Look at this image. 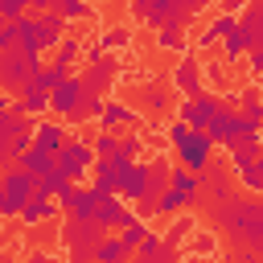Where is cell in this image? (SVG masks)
<instances>
[{
    "label": "cell",
    "mask_w": 263,
    "mask_h": 263,
    "mask_svg": "<svg viewBox=\"0 0 263 263\" xmlns=\"http://www.w3.org/2000/svg\"><path fill=\"white\" fill-rule=\"evenodd\" d=\"M164 136H168V144L177 148V156L189 173H205L214 164V136L210 132H193L185 119H177V123H168Z\"/></svg>",
    "instance_id": "2"
},
{
    "label": "cell",
    "mask_w": 263,
    "mask_h": 263,
    "mask_svg": "<svg viewBox=\"0 0 263 263\" xmlns=\"http://www.w3.org/2000/svg\"><path fill=\"white\" fill-rule=\"evenodd\" d=\"M58 205H62L58 197H45V193L37 189V197H33V201H29L25 210H21V222H25V226H37V222H49V218L58 214Z\"/></svg>",
    "instance_id": "20"
},
{
    "label": "cell",
    "mask_w": 263,
    "mask_h": 263,
    "mask_svg": "<svg viewBox=\"0 0 263 263\" xmlns=\"http://www.w3.org/2000/svg\"><path fill=\"white\" fill-rule=\"evenodd\" d=\"M119 123H140V115L123 103H107L103 115H99V127H119Z\"/></svg>",
    "instance_id": "27"
},
{
    "label": "cell",
    "mask_w": 263,
    "mask_h": 263,
    "mask_svg": "<svg viewBox=\"0 0 263 263\" xmlns=\"http://www.w3.org/2000/svg\"><path fill=\"white\" fill-rule=\"evenodd\" d=\"M132 251L123 247V238H103L99 251H95V263H123Z\"/></svg>",
    "instance_id": "30"
},
{
    "label": "cell",
    "mask_w": 263,
    "mask_h": 263,
    "mask_svg": "<svg viewBox=\"0 0 263 263\" xmlns=\"http://www.w3.org/2000/svg\"><path fill=\"white\" fill-rule=\"evenodd\" d=\"M16 45V21H4L0 25V49H12Z\"/></svg>",
    "instance_id": "37"
},
{
    "label": "cell",
    "mask_w": 263,
    "mask_h": 263,
    "mask_svg": "<svg viewBox=\"0 0 263 263\" xmlns=\"http://www.w3.org/2000/svg\"><path fill=\"white\" fill-rule=\"evenodd\" d=\"M218 4H222V12H234V16H238V12H247L255 0H218Z\"/></svg>",
    "instance_id": "38"
},
{
    "label": "cell",
    "mask_w": 263,
    "mask_h": 263,
    "mask_svg": "<svg viewBox=\"0 0 263 263\" xmlns=\"http://www.w3.org/2000/svg\"><path fill=\"white\" fill-rule=\"evenodd\" d=\"M152 189V160H123L119 156V197L140 205Z\"/></svg>",
    "instance_id": "9"
},
{
    "label": "cell",
    "mask_w": 263,
    "mask_h": 263,
    "mask_svg": "<svg viewBox=\"0 0 263 263\" xmlns=\"http://www.w3.org/2000/svg\"><path fill=\"white\" fill-rule=\"evenodd\" d=\"M0 16H4V21H21V16H29V0H0Z\"/></svg>",
    "instance_id": "35"
},
{
    "label": "cell",
    "mask_w": 263,
    "mask_h": 263,
    "mask_svg": "<svg viewBox=\"0 0 263 263\" xmlns=\"http://www.w3.org/2000/svg\"><path fill=\"white\" fill-rule=\"evenodd\" d=\"M49 95H53V90H45L41 82H29V86H25L21 95H16V103H21V111H25V115H33V119H37V115H45V111H53V103H49Z\"/></svg>",
    "instance_id": "17"
},
{
    "label": "cell",
    "mask_w": 263,
    "mask_h": 263,
    "mask_svg": "<svg viewBox=\"0 0 263 263\" xmlns=\"http://www.w3.org/2000/svg\"><path fill=\"white\" fill-rule=\"evenodd\" d=\"M173 82H177V90L189 99V95H197L201 90V62H193V58H181L177 62V70H173Z\"/></svg>",
    "instance_id": "19"
},
{
    "label": "cell",
    "mask_w": 263,
    "mask_h": 263,
    "mask_svg": "<svg viewBox=\"0 0 263 263\" xmlns=\"http://www.w3.org/2000/svg\"><path fill=\"white\" fill-rule=\"evenodd\" d=\"M119 238H123V247H127V251H136V247L148 238V222H144V214H140V210H136V218L119 230Z\"/></svg>",
    "instance_id": "28"
},
{
    "label": "cell",
    "mask_w": 263,
    "mask_h": 263,
    "mask_svg": "<svg viewBox=\"0 0 263 263\" xmlns=\"http://www.w3.org/2000/svg\"><path fill=\"white\" fill-rule=\"evenodd\" d=\"M238 21H242V33H247L251 49H263V0H259V4H251Z\"/></svg>",
    "instance_id": "25"
},
{
    "label": "cell",
    "mask_w": 263,
    "mask_h": 263,
    "mask_svg": "<svg viewBox=\"0 0 263 263\" xmlns=\"http://www.w3.org/2000/svg\"><path fill=\"white\" fill-rule=\"evenodd\" d=\"M119 74V62L111 58V53H103L99 62H90L86 66V74H82V82H86V95H103L107 99V90H111V78Z\"/></svg>",
    "instance_id": "12"
},
{
    "label": "cell",
    "mask_w": 263,
    "mask_h": 263,
    "mask_svg": "<svg viewBox=\"0 0 263 263\" xmlns=\"http://www.w3.org/2000/svg\"><path fill=\"white\" fill-rule=\"evenodd\" d=\"M95 152H99V156H115V152H119V136H115L111 127H103L99 140H95Z\"/></svg>",
    "instance_id": "34"
},
{
    "label": "cell",
    "mask_w": 263,
    "mask_h": 263,
    "mask_svg": "<svg viewBox=\"0 0 263 263\" xmlns=\"http://www.w3.org/2000/svg\"><path fill=\"white\" fill-rule=\"evenodd\" d=\"M99 193L95 189H74V201L66 205V214H70V222H99Z\"/></svg>",
    "instance_id": "16"
},
{
    "label": "cell",
    "mask_w": 263,
    "mask_h": 263,
    "mask_svg": "<svg viewBox=\"0 0 263 263\" xmlns=\"http://www.w3.org/2000/svg\"><path fill=\"white\" fill-rule=\"evenodd\" d=\"M185 263H210V259H185Z\"/></svg>",
    "instance_id": "42"
},
{
    "label": "cell",
    "mask_w": 263,
    "mask_h": 263,
    "mask_svg": "<svg viewBox=\"0 0 263 263\" xmlns=\"http://www.w3.org/2000/svg\"><path fill=\"white\" fill-rule=\"evenodd\" d=\"M95 160H99V152H95V144H86V140H66L62 144V152H58V168L70 177V181H82V177H95Z\"/></svg>",
    "instance_id": "8"
},
{
    "label": "cell",
    "mask_w": 263,
    "mask_h": 263,
    "mask_svg": "<svg viewBox=\"0 0 263 263\" xmlns=\"http://www.w3.org/2000/svg\"><path fill=\"white\" fill-rule=\"evenodd\" d=\"M156 45H160V49H177V53H185V49H189V41H185L181 25H164V29H156Z\"/></svg>",
    "instance_id": "31"
},
{
    "label": "cell",
    "mask_w": 263,
    "mask_h": 263,
    "mask_svg": "<svg viewBox=\"0 0 263 263\" xmlns=\"http://www.w3.org/2000/svg\"><path fill=\"white\" fill-rule=\"evenodd\" d=\"M148 107L160 111V107H164V95H160V90H148Z\"/></svg>",
    "instance_id": "39"
},
{
    "label": "cell",
    "mask_w": 263,
    "mask_h": 263,
    "mask_svg": "<svg viewBox=\"0 0 263 263\" xmlns=\"http://www.w3.org/2000/svg\"><path fill=\"white\" fill-rule=\"evenodd\" d=\"M136 21L152 25V29H164V25H185L193 12H201L210 0H127Z\"/></svg>",
    "instance_id": "3"
},
{
    "label": "cell",
    "mask_w": 263,
    "mask_h": 263,
    "mask_svg": "<svg viewBox=\"0 0 263 263\" xmlns=\"http://www.w3.org/2000/svg\"><path fill=\"white\" fill-rule=\"evenodd\" d=\"M25 263H53V255H45V251H33Z\"/></svg>",
    "instance_id": "40"
},
{
    "label": "cell",
    "mask_w": 263,
    "mask_h": 263,
    "mask_svg": "<svg viewBox=\"0 0 263 263\" xmlns=\"http://www.w3.org/2000/svg\"><path fill=\"white\" fill-rule=\"evenodd\" d=\"M230 168L238 173V181L251 193H263V148H234L230 152Z\"/></svg>",
    "instance_id": "11"
},
{
    "label": "cell",
    "mask_w": 263,
    "mask_h": 263,
    "mask_svg": "<svg viewBox=\"0 0 263 263\" xmlns=\"http://www.w3.org/2000/svg\"><path fill=\"white\" fill-rule=\"evenodd\" d=\"M41 16V49H58L66 37H70V21L58 12V8H45V12H37Z\"/></svg>",
    "instance_id": "15"
},
{
    "label": "cell",
    "mask_w": 263,
    "mask_h": 263,
    "mask_svg": "<svg viewBox=\"0 0 263 263\" xmlns=\"http://www.w3.org/2000/svg\"><path fill=\"white\" fill-rule=\"evenodd\" d=\"M53 8H58L66 21H86V16H90V4H86V0H53Z\"/></svg>",
    "instance_id": "32"
},
{
    "label": "cell",
    "mask_w": 263,
    "mask_h": 263,
    "mask_svg": "<svg viewBox=\"0 0 263 263\" xmlns=\"http://www.w3.org/2000/svg\"><path fill=\"white\" fill-rule=\"evenodd\" d=\"M140 152H144V136L132 132V136L119 140V152H115V156H123V160H140Z\"/></svg>",
    "instance_id": "33"
},
{
    "label": "cell",
    "mask_w": 263,
    "mask_h": 263,
    "mask_svg": "<svg viewBox=\"0 0 263 263\" xmlns=\"http://www.w3.org/2000/svg\"><path fill=\"white\" fill-rule=\"evenodd\" d=\"M218 45H222V58H226V62L247 58V53H251V41H247V33H242V21H238V29H230V33H226Z\"/></svg>",
    "instance_id": "26"
},
{
    "label": "cell",
    "mask_w": 263,
    "mask_h": 263,
    "mask_svg": "<svg viewBox=\"0 0 263 263\" xmlns=\"http://www.w3.org/2000/svg\"><path fill=\"white\" fill-rule=\"evenodd\" d=\"M197 197H201V173H189L185 164H177L168 189H164L156 201H140V214H160V218H168V214H181L185 205H193Z\"/></svg>",
    "instance_id": "1"
},
{
    "label": "cell",
    "mask_w": 263,
    "mask_h": 263,
    "mask_svg": "<svg viewBox=\"0 0 263 263\" xmlns=\"http://www.w3.org/2000/svg\"><path fill=\"white\" fill-rule=\"evenodd\" d=\"M45 62H33L25 49H0V86L8 90V95H21L29 82H33V74L41 70Z\"/></svg>",
    "instance_id": "5"
},
{
    "label": "cell",
    "mask_w": 263,
    "mask_h": 263,
    "mask_svg": "<svg viewBox=\"0 0 263 263\" xmlns=\"http://www.w3.org/2000/svg\"><path fill=\"white\" fill-rule=\"evenodd\" d=\"M33 136H37V144H41V148H49V152H62V144L70 140V136H66V127H62V119H41V123L33 127Z\"/></svg>",
    "instance_id": "22"
},
{
    "label": "cell",
    "mask_w": 263,
    "mask_h": 263,
    "mask_svg": "<svg viewBox=\"0 0 263 263\" xmlns=\"http://www.w3.org/2000/svg\"><path fill=\"white\" fill-rule=\"evenodd\" d=\"M41 189V177H33L29 168H4V189H0V214L4 218H21V210L37 197Z\"/></svg>",
    "instance_id": "4"
},
{
    "label": "cell",
    "mask_w": 263,
    "mask_h": 263,
    "mask_svg": "<svg viewBox=\"0 0 263 263\" xmlns=\"http://www.w3.org/2000/svg\"><path fill=\"white\" fill-rule=\"evenodd\" d=\"M29 8L33 12H45V8H53V0H29Z\"/></svg>",
    "instance_id": "41"
},
{
    "label": "cell",
    "mask_w": 263,
    "mask_h": 263,
    "mask_svg": "<svg viewBox=\"0 0 263 263\" xmlns=\"http://www.w3.org/2000/svg\"><path fill=\"white\" fill-rule=\"evenodd\" d=\"M62 242H66L70 263H95V251L103 242V226L99 222H70L62 230Z\"/></svg>",
    "instance_id": "6"
},
{
    "label": "cell",
    "mask_w": 263,
    "mask_h": 263,
    "mask_svg": "<svg viewBox=\"0 0 263 263\" xmlns=\"http://www.w3.org/2000/svg\"><path fill=\"white\" fill-rule=\"evenodd\" d=\"M123 45H132V29H127V25H107V29L95 37V45H86V62H99L103 53H115V49H123Z\"/></svg>",
    "instance_id": "13"
},
{
    "label": "cell",
    "mask_w": 263,
    "mask_h": 263,
    "mask_svg": "<svg viewBox=\"0 0 263 263\" xmlns=\"http://www.w3.org/2000/svg\"><path fill=\"white\" fill-rule=\"evenodd\" d=\"M21 168H29L33 177H45V173H53V168H58V152H49V148L33 144V148L21 156Z\"/></svg>",
    "instance_id": "21"
},
{
    "label": "cell",
    "mask_w": 263,
    "mask_h": 263,
    "mask_svg": "<svg viewBox=\"0 0 263 263\" xmlns=\"http://www.w3.org/2000/svg\"><path fill=\"white\" fill-rule=\"evenodd\" d=\"M132 218H136V210H132V205H127L119 193L99 201V226H103V230H123Z\"/></svg>",
    "instance_id": "14"
},
{
    "label": "cell",
    "mask_w": 263,
    "mask_h": 263,
    "mask_svg": "<svg viewBox=\"0 0 263 263\" xmlns=\"http://www.w3.org/2000/svg\"><path fill=\"white\" fill-rule=\"evenodd\" d=\"M238 111H242V115H247L251 123H259V127H263V95H259L255 86L238 95Z\"/></svg>",
    "instance_id": "29"
},
{
    "label": "cell",
    "mask_w": 263,
    "mask_h": 263,
    "mask_svg": "<svg viewBox=\"0 0 263 263\" xmlns=\"http://www.w3.org/2000/svg\"><path fill=\"white\" fill-rule=\"evenodd\" d=\"M74 189H78V181H70L62 168H53V173H45V177H41V193H45V197H58V201H62V210L74 201Z\"/></svg>",
    "instance_id": "18"
},
{
    "label": "cell",
    "mask_w": 263,
    "mask_h": 263,
    "mask_svg": "<svg viewBox=\"0 0 263 263\" xmlns=\"http://www.w3.org/2000/svg\"><path fill=\"white\" fill-rule=\"evenodd\" d=\"M49 103H53V115H58V119L78 123V115H82V107H86V82H82V74H70L62 86H53Z\"/></svg>",
    "instance_id": "10"
},
{
    "label": "cell",
    "mask_w": 263,
    "mask_h": 263,
    "mask_svg": "<svg viewBox=\"0 0 263 263\" xmlns=\"http://www.w3.org/2000/svg\"><path fill=\"white\" fill-rule=\"evenodd\" d=\"M82 53H86V49H82V41H78V37H66V41L53 49V62H49V66H53V70H62V74L70 78V66H74Z\"/></svg>",
    "instance_id": "24"
},
{
    "label": "cell",
    "mask_w": 263,
    "mask_h": 263,
    "mask_svg": "<svg viewBox=\"0 0 263 263\" xmlns=\"http://www.w3.org/2000/svg\"><path fill=\"white\" fill-rule=\"evenodd\" d=\"M230 29H238V16L234 12H222V16H214V25L205 29V33H197V49H210V45H218Z\"/></svg>",
    "instance_id": "23"
},
{
    "label": "cell",
    "mask_w": 263,
    "mask_h": 263,
    "mask_svg": "<svg viewBox=\"0 0 263 263\" xmlns=\"http://www.w3.org/2000/svg\"><path fill=\"white\" fill-rule=\"evenodd\" d=\"M189 230H193V222H189V218H177V222H173V226H168V234H164V238H168V242H173V247H177V242H181V238H185V234H189Z\"/></svg>",
    "instance_id": "36"
},
{
    "label": "cell",
    "mask_w": 263,
    "mask_h": 263,
    "mask_svg": "<svg viewBox=\"0 0 263 263\" xmlns=\"http://www.w3.org/2000/svg\"><path fill=\"white\" fill-rule=\"evenodd\" d=\"M222 95H214V90H197V95H189V99H181V107H177V115L193 127V132H210V123H214V115L222 111Z\"/></svg>",
    "instance_id": "7"
}]
</instances>
